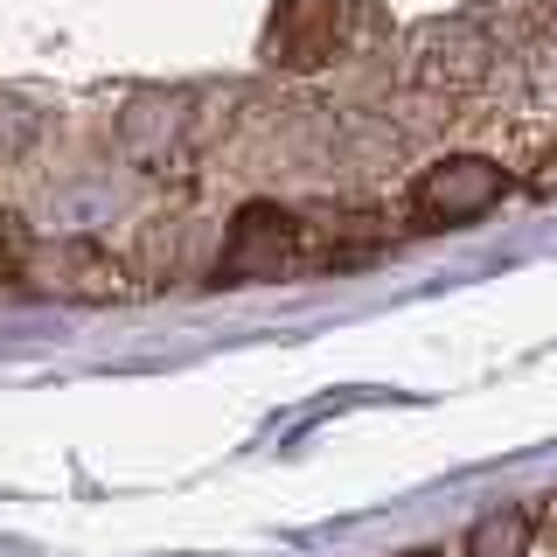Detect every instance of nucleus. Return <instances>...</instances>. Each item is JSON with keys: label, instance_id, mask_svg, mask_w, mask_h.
<instances>
[{"label": "nucleus", "instance_id": "5", "mask_svg": "<svg viewBox=\"0 0 557 557\" xmlns=\"http://www.w3.org/2000/svg\"><path fill=\"white\" fill-rule=\"evenodd\" d=\"M119 147L147 174H182L196 153V98L188 91H139L119 112Z\"/></svg>", "mask_w": 557, "mask_h": 557}, {"label": "nucleus", "instance_id": "7", "mask_svg": "<svg viewBox=\"0 0 557 557\" xmlns=\"http://www.w3.org/2000/svg\"><path fill=\"white\" fill-rule=\"evenodd\" d=\"M536 530H544V509H536V502H509V509H487L474 530H467V557H530Z\"/></svg>", "mask_w": 557, "mask_h": 557}, {"label": "nucleus", "instance_id": "9", "mask_svg": "<svg viewBox=\"0 0 557 557\" xmlns=\"http://www.w3.org/2000/svg\"><path fill=\"white\" fill-rule=\"evenodd\" d=\"M405 557H440V550H405Z\"/></svg>", "mask_w": 557, "mask_h": 557}, {"label": "nucleus", "instance_id": "3", "mask_svg": "<svg viewBox=\"0 0 557 557\" xmlns=\"http://www.w3.org/2000/svg\"><path fill=\"white\" fill-rule=\"evenodd\" d=\"M307 258V223L278 202H244L223 231L216 251V286H265V278H286Z\"/></svg>", "mask_w": 557, "mask_h": 557}, {"label": "nucleus", "instance_id": "8", "mask_svg": "<svg viewBox=\"0 0 557 557\" xmlns=\"http://www.w3.org/2000/svg\"><path fill=\"white\" fill-rule=\"evenodd\" d=\"M530 188H536V196H557V153H544V161H536Z\"/></svg>", "mask_w": 557, "mask_h": 557}, {"label": "nucleus", "instance_id": "6", "mask_svg": "<svg viewBox=\"0 0 557 557\" xmlns=\"http://www.w3.org/2000/svg\"><path fill=\"white\" fill-rule=\"evenodd\" d=\"M42 293H57V300H77V307H104L126 293V272H119V258L104 251L98 237H57V244H28V272Z\"/></svg>", "mask_w": 557, "mask_h": 557}, {"label": "nucleus", "instance_id": "2", "mask_svg": "<svg viewBox=\"0 0 557 557\" xmlns=\"http://www.w3.org/2000/svg\"><path fill=\"white\" fill-rule=\"evenodd\" d=\"M502 196H509L502 161H487V153H446V161L418 168V182L405 196V216L418 231H460V223H481Z\"/></svg>", "mask_w": 557, "mask_h": 557}, {"label": "nucleus", "instance_id": "1", "mask_svg": "<svg viewBox=\"0 0 557 557\" xmlns=\"http://www.w3.org/2000/svg\"><path fill=\"white\" fill-rule=\"evenodd\" d=\"M495 57H502L495 22L487 14H453V22H425L411 35L405 70H411L418 91H432V98H467L495 70Z\"/></svg>", "mask_w": 557, "mask_h": 557}, {"label": "nucleus", "instance_id": "4", "mask_svg": "<svg viewBox=\"0 0 557 557\" xmlns=\"http://www.w3.org/2000/svg\"><path fill=\"white\" fill-rule=\"evenodd\" d=\"M362 22V0H278L265 28V63L286 77H313L348 49V35Z\"/></svg>", "mask_w": 557, "mask_h": 557}]
</instances>
